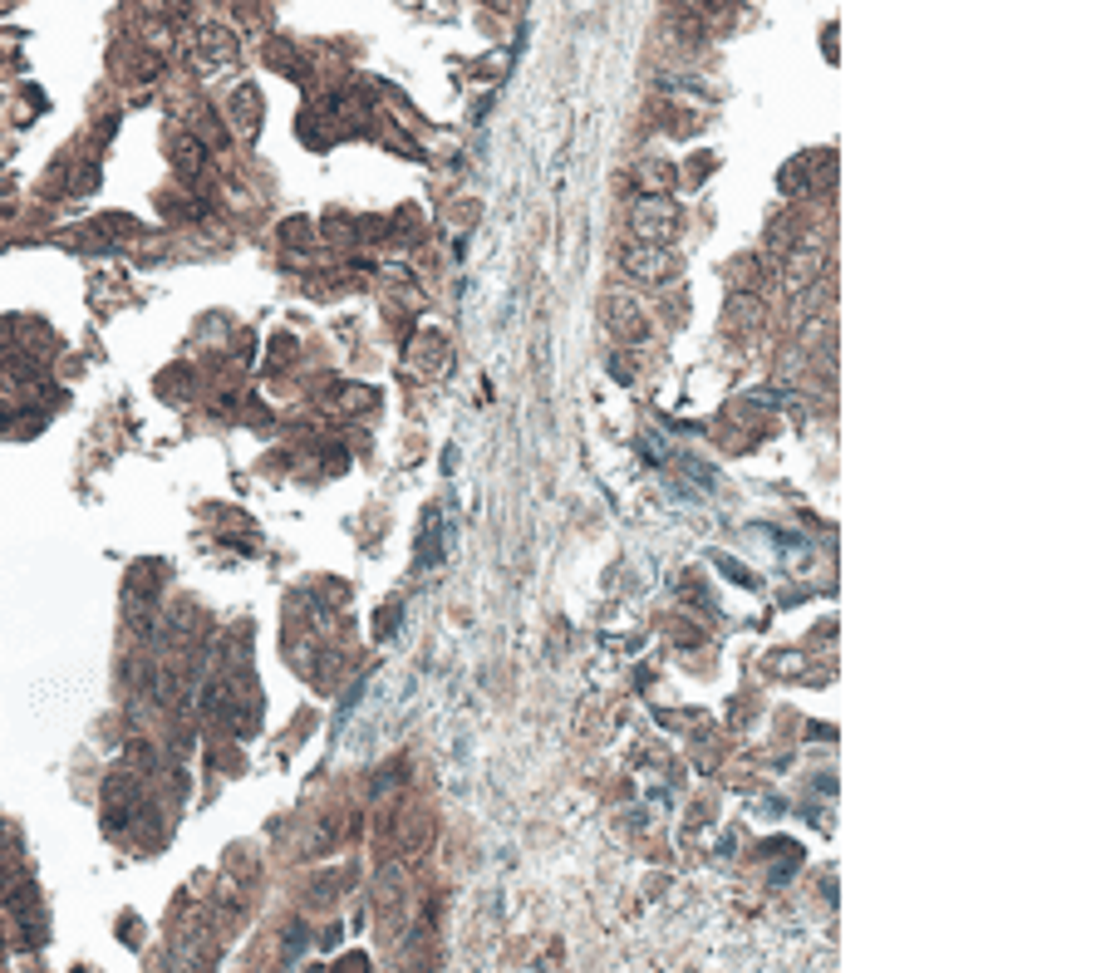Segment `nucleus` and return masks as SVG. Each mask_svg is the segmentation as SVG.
Segmentation results:
<instances>
[{"label": "nucleus", "instance_id": "obj_1", "mask_svg": "<svg viewBox=\"0 0 1106 973\" xmlns=\"http://www.w3.org/2000/svg\"><path fill=\"white\" fill-rule=\"evenodd\" d=\"M202 45L212 50V59H232L236 55V35L222 25H202Z\"/></svg>", "mask_w": 1106, "mask_h": 973}]
</instances>
